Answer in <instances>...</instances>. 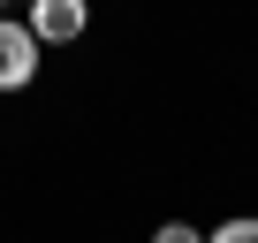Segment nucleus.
I'll use <instances>...</instances> for the list:
<instances>
[{
	"mask_svg": "<svg viewBox=\"0 0 258 243\" xmlns=\"http://www.w3.org/2000/svg\"><path fill=\"white\" fill-rule=\"evenodd\" d=\"M205 243H258V220H220Z\"/></svg>",
	"mask_w": 258,
	"mask_h": 243,
	"instance_id": "3",
	"label": "nucleus"
},
{
	"mask_svg": "<svg viewBox=\"0 0 258 243\" xmlns=\"http://www.w3.org/2000/svg\"><path fill=\"white\" fill-rule=\"evenodd\" d=\"M152 243H205V235H198V228H190V220H167V228H160V235H152Z\"/></svg>",
	"mask_w": 258,
	"mask_h": 243,
	"instance_id": "4",
	"label": "nucleus"
},
{
	"mask_svg": "<svg viewBox=\"0 0 258 243\" xmlns=\"http://www.w3.org/2000/svg\"><path fill=\"white\" fill-rule=\"evenodd\" d=\"M31 76H38V38L0 16V91H23Z\"/></svg>",
	"mask_w": 258,
	"mask_h": 243,
	"instance_id": "2",
	"label": "nucleus"
},
{
	"mask_svg": "<svg viewBox=\"0 0 258 243\" xmlns=\"http://www.w3.org/2000/svg\"><path fill=\"white\" fill-rule=\"evenodd\" d=\"M84 0H38V8L23 16V31L38 38V46H69V38H84Z\"/></svg>",
	"mask_w": 258,
	"mask_h": 243,
	"instance_id": "1",
	"label": "nucleus"
}]
</instances>
